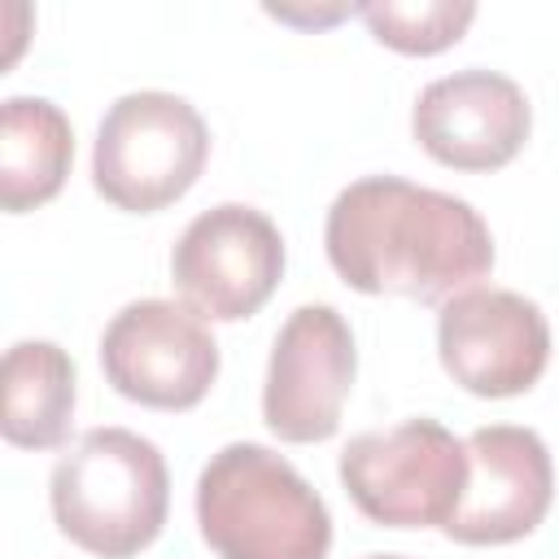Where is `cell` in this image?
I'll return each instance as SVG.
<instances>
[{"label":"cell","instance_id":"cell-8","mask_svg":"<svg viewBox=\"0 0 559 559\" xmlns=\"http://www.w3.org/2000/svg\"><path fill=\"white\" fill-rule=\"evenodd\" d=\"M358 376V349L345 314L336 306L310 301L297 306L266 362L262 384V419L288 445L328 441L341 428L345 397Z\"/></svg>","mask_w":559,"mask_h":559},{"label":"cell","instance_id":"cell-15","mask_svg":"<svg viewBox=\"0 0 559 559\" xmlns=\"http://www.w3.org/2000/svg\"><path fill=\"white\" fill-rule=\"evenodd\" d=\"M266 13L271 17H280V22H297V26H328V22H336V17H345V13H358L354 4H336V9H328V13H297V9H275V4H266Z\"/></svg>","mask_w":559,"mask_h":559},{"label":"cell","instance_id":"cell-7","mask_svg":"<svg viewBox=\"0 0 559 559\" xmlns=\"http://www.w3.org/2000/svg\"><path fill=\"white\" fill-rule=\"evenodd\" d=\"M100 371L127 402L192 411L218 380V341L192 306L144 297L109 319L100 336Z\"/></svg>","mask_w":559,"mask_h":559},{"label":"cell","instance_id":"cell-2","mask_svg":"<svg viewBox=\"0 0 559 559\" xmlns=\"http://www.w3.org/2000/svg\"><path fill=\"white\" fill-rule=\"evenodd\" d=\"M197 524L218 559H328L332 515L271 445L231 441L197 476Z\"/></svg>","mask_w":559,"mask_h":559},{"label":"cell","instance_id":"cell-11","mask_svg":"<svg viewBox=\"0 0 559 559\" xmlns=\"http://www.w3.org/2000/svg\"><path fill=\"white\" fill-rule=\"evenodd\" d=\"M463 445L467 489L441 533L463 546H502L528 537L555 502V463L546 441L520 424H489Z\"/></svg>","mask_w":559,"mask_h":559},{"label":"cell","instance_id":"cell-6","mask_svg":"<svg viewBox=\"0 0 559 559\" xmlns=\"http://www.w3.org/2000/svg\"><path fill=\"white\" fill-rule=\"evenodd\" d=\"M280 227L240 201L197 214L170 253V280L205 323H236L258 314L284 280Z\"/></svg>","mask_w":559,"mask_h":559},{"label":"cell","instance_id":"cell-1","mask_svg":"<svg viewBox=\"0 0 559 559\" xmlns=\"http://www.w3.org/2000/svg\"><path fill=\"white\" fill-rule=\"evenodd\" d=\"M323 249L349 288L419 306H445L493 271V231L480 210L397 175L341 188L323 223Z\"/></svg>","mask_w":559,"mask_h":559},{"label":"cell","instance_id":"cell-16","mask_svg":"<svg viewBox=\"0 0 559 559\" xmlns=\"http://www.w3.org/2000/svg\"><path fill=\"white\" fill-rule=\"evenodd\" d=\"M371 559H406V555H371Z\"/></svg>","mask_w":559,"mask_h":559},{"label":"cell","instance_id":"cell-9","mask_svg":"<svg viewBox=\"0 0 559 559\" xmlns=\"http://www.w3.org/2000/svg\"><path fill=\"white\" fill-rule=\"evenodd\" d=\"M437 354L454 384L476 397H520L550 362V323L515 288H467L437 314Z\"/></svg>","mask_w":559,"mask_h":559},{"label":"cell","instance_id":"cell-12","mask_svg":"<svg viewBox=\"0 0 559 559\" xmlns=\"http://www.w3.org/2000/svg\"><path fill=\"white\" fill-rule=\"evenodd\" d=\"M74 162V131L61 105L44 96H9L0 105V205L26 214L48 205Z\"/></svg>","mask_w":559,"mask_h":559},{"label":"cell","instance_id":"cell-10","mask_svg":"<svg viewBox=\"0 0 559 559\" xmlns=\"http://www.w3.org/2000/svg\"><path fill=\"white\" fill-rule=\"evenodd\" d=\"M533 131L528 96L498 70H454L432 79L411 109L415 144L450 170H502Z\"/></svg>","mask_w":559,"mask_h":559},{"label":"cell","instance_id":"cell-14","mask_svg":"<svg viewBox=\"0 0 559 559\" xmlns=\"http://www.w3.org/2000/svg\"><path fill=\"white\" fill-rule=\"evenodd\" d=\"M367 31L376 35V44L406 52V57H432L450 44L463 39V31L476 17V4H450V0H419V4H393V0H376V4H358Z\"/></svg>","mask_w":559,"mask_h":559},{"label":"cell","instance_id":"cell-3","mask_svg":"<svg viewBox=\"0 0 559 559\" xmlns=\"http://www.w3.org/2000/svg\"><path fill=\"white\" fill-rule=\"evenodd\" d=\"M48 502L57 528L87 555L131 559L157 542L170 507L162 450L131 428L83 432L52 467Z\"/></svg>","mask_w":559,"mask_h":559},{"label":"cell","instance_id":"cell-5","mask_svg":"<svg viewBox=\"0 0 559 559\" xmlns=\"http://www.w3.org/2000/svg\"><path fill=\"white\" fill-rule=\"evenodd\" d=\"M341 485L384 528H445L467 489V445L437 419H402L349 437Z\"/></svg>","mask_w":559,"mask_h":559},{"label":"cell","instance_id":"cell-4","mask_svg":"<svg viewBox=\"0 0 559 559\" xmlns=\"http://www.w3.org/2000/svg\"><path fill=\"white\" fill-rule=\"evenodd\" d=\"M210 157V127L192 100L175 92L118 96L92 144L96 192L127 214H157L175 205Z\"/></svg>","mask_w":559,"mask_h":559},{"label":"cell","instance_id":"cell-13","mask_svg":"<svg viewBox=\"0 0 559 559\" xmlns=\"http://www.w3.org/2000/svg\"><path fill=\"white\" fill-rule=\"evenodd\" d=\"M74 358L57 341H17L4 354L0 432L17 450H57L74 424Z\"/></svg>","mask_w":559,"mask_h":559}]
</instances>
